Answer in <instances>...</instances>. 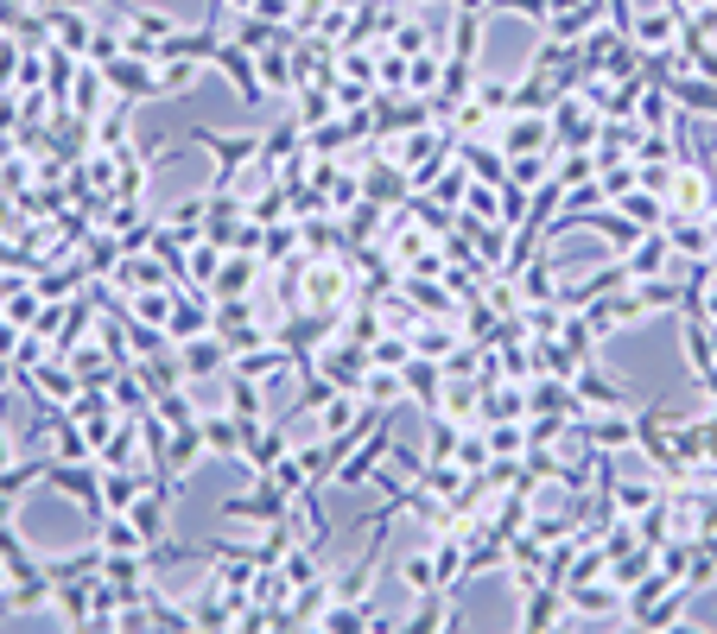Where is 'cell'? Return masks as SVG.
<instances>
[{
    "instance_id": "obj_12",
    "label": "cell",
    "mask_w": 717,
    "mask_h": 634,
    "mask_svg": "<svg viewBox=\"0 0 717 634\" xmlns=\"http://www.w3.org/2000/svg\"><path fill=\"white\" fill-rule=\"evenodd\" d=\"M20 71V45L13 39H0V89H7V76Z\"/></svg>"
},
{
    "instance_id": "obj_2",
    "label": "cell",
    "mask_w": 717,
    "mask_h": 634,
    "mask_svg": "<svg viewBox=\"0 0 717 634\" xmlns=\"http://www.w3.org/2000/svg\"><path fill=\"white\" fill-rule=\"evenodd\" d=\"M229 336H216V330H204V336H191V343H179V362H184V380H204V375H229Z\"/></svg>"
},
{
    "instance_id": "obj_3",
    "label": "cell",
    "mask_w": 717,
    "mask_h": 634,
    "mask_svg": "<svg viewBox=\"0 0 717 634\" xmlns=\"http://www.w3.org/2000/svg\"><path fill=\"white\" fill-rule=\"evenodd\" d=\"M311 431H318V438H350V431H362V394L356 387H336L331 400L311 412Z\"/></svg>"
},
{
    "instance_id": "obj_7",
    "label": "cell",
    "mask_w": 717,
    "mask_h": 634,
    "mask_svg": "<svg viewBox=\"0 0 717 634\" xmlns=\"http://www.w3.org/2000/svg\"><path fill=\"white\" fill-rule=\"evenodd\" d=\"M248 286H255V260L235 248L223 254V267H216V279H210V299H248Z\"/></svg>"
},
{
    "instance_id": "obj_4",
    "label": "cell",
    "mask_w": 717,
    "mask_h": 634,
    "mask_svg": "<svg viewBox=\"0 0 717 634\" xmlns=\"http://www.w3.org/2000/svg\"><path fill=\"white\" fill-rule=\"evenodd\" d=\"M565 603L578 609V615H597V622H616V615H622V583L616 578H585V583H571V590H565Z\"/></svg>"
},
{
    "instance_id": "obj_11",
    "label": "cell",
    "mask_w": 717,
    "mask_h": 634,
    "mask_svg": "<svg viewBox=\"0 0 717 634\" xmlns=\"http://www.w3.org/2000/svg\"><path fill=\"white\" fill-rule=\"evenodd\" d=\"M432 83H438V57L419 51V57H413V89H432Z\"/></svg>"
},
{
    "instance_id": "obj_6",
    "label": "cell",
    "mask_w": 717,
    "mask_h": 634,
    "mask_svg": "<svg viewBox=\"0 0 717 634\" xmlns=\"http://www.w3.org/2000/svg\"><path fill=\"white\" fill-rule=\"evenodd\" d=\"M400 375H407V394H413V400L426 406V412H438V394H445V362H432V355H413Z\"/></svg>"
},
{
    "instance_id": "obj_10",
    "label": "cell",
    "mask_w": 717,
    "mask_h": 634,
    "mask_svg": "<svg viewBox=\"0 0 717 634\" xmlns=\"http://www.w3.org/2000/svg\"><path fill=\"white\" fill-rule=\"evenodd\" d=\"M191 83H197V57H165V71H159V96H191Z\"/></svg>"
},
{
    "instance_id": "obj_1",
    "label": "cell",
    "mask_w": 717,
    "mask_h": 634,
    "mask_svg": "<svg viewBox=\"0 0 717 634\" xmlns=\"http://www.w3.org/2000/svg\"><path fill=\"white\" fill-rule=\"evenodd\" d=\"M597 133H603V121H597V101L590 96L553 101V140H559V147H590Z\"/></svg>"
},
{
    "instance_id": "obj_13",
    "label": "cell",
    "mask_w": 717,
    "mask_h": 634,
    "mask_svg": "<svg viewBox=\"0 0 717 634\" xmlns=\"http://www.w3.org/2000/svg\"><path fill=\"white\" fill-rule=\"evenodd\" d=\"M7 463H20V444L7 438V426H0V470H7Z\"/></svg>"
},
{
    "instance_id": "obj_5",
    "label": "cell",
    "mask_w": 717,
    "mask_h": 634,
    "mask_svg": "<svg viewBox=\"0 0 717 634\" xmlns=\"http://www.w3.org/2000/svg\"><path fill=\"white\" fill-rule=\"evenodd\" d=\"M375 571H382V546H368L356 565H343V571H336V578H331V603H368Z\"/></svg>"
},
{
    "instance_id": "obj_8",
    "label": "cell",
    "mask_w": 717,
    "mask_h": 634,
    "mask_svg": "<svg viewBox=\"0 0 717 634\" xmlns=\"http://www.w3.org/2000/svg\"><path fill=\"white\" fill-rule=\"evenodd\" d=\"M400 578H407L413 597H438V565H432V546H419V552L400 558Z\"/></svg>"
},
{
    "instance_id": "obj_9",
    "label": "cell",
    "mask_w": 717,
    "mask_h": 634,
    "mask_svg": "<svg viewBox=\"0 0 717 634\" xmlns=\"http://www.w3.org/2000/svg\"><path fill=\"white\" fill-rule=\"evenodd\" d=\"M368 362H375V368H407V362H413V336H400V330H382V336L368 343Z\"/></svg>"
}]
</instances>
